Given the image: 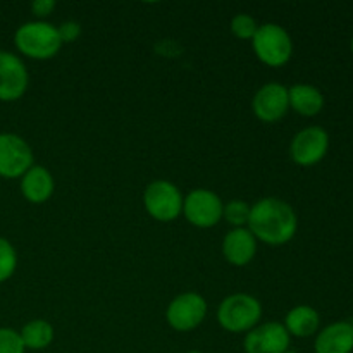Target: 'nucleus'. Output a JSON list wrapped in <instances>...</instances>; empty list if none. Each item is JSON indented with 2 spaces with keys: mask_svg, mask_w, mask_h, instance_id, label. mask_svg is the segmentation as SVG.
Wrapping results in <instances>:
<instances>
[{
  "mask_svg": "<svg viewBox=\"0 0 353 353\" xmlns=\"http://www.w3.org/2000/svg\"><path fill=\"white\" fill-rule=\"evenodd\" d=\"M247 228L259 243L281 247L295 238L299 217L288 202L276 196H265L250 205Z\"/></svg>",
  "mask_w": 353,
  "mask_h": 353,
  "instance_id": "f257e3e1",
  "label": "nucleus"
},
{
  "mask_svg": "<svg viewBox=\"0 0 353 353\" xmlns=\"http://www.w3.org/2000/svg\"><path fill=\"white\" fill-rule=\"evenodd\" d=\"M14 45L21 55L33 61H50L61 52L57 26L47 21H28L14 33Z\"/></svg>",
  "mask_w": 353,
  "mask_h": 353,
  "instance_id": "f03ea898",
  "label": "nucleus"
},
{
  "mask_svg": "<svg viewBox=\"0 0 353 353\" xmlns=\"http://www.w3.org/2000/svg\"><path fill=\"white\" fill-rule=\"evenodd\" d=\"M261 300L248 293L228 295L217 307V323L228 333L247 334L261 324Z\"/></svg>",
  "mask_w": 353,
  "mask_h": 353,
  "instance_id": "7ed1b4c3",
  "label": "nucleus"
},
{
  "mask_svg": "<svg viewBox=\"0 0 353 353\" xmlns=\"http://www.w3.org/2000/svg\"><path fill=\"white\" fill-rule=\"evenodd\" d=\"M252 48L259 61L268 68H283L293 57V40L288 31L276 23L259 24Z\"/></svg>",
  "mask_w": 353,
  "mask_h": 353,
  "instance_id": "20e7f679",
  "label": "nucleus"
},
{
  "mask_svg": "<svg viewBox=\"0 0 353 353\" xmlns=\"http://www.w3.org/2000/svg\"><path fill=\"white\" fill-rule=\"evenodd\" d=\"M141 200L148 216L159 223H172L183 214L185 196L169 179H154L148 183Z\"/></svg>",
  "mask_w": 353,
  "mask_h": 353,
  "instance_id": "39448f33",
  "label": "nucleus"
},
{
  "mask_svg": "<svg viewBox=\"0 0 353 353\" xmlns=\"http://www.w3.org/2000/svg\"><path fill=\"white\" fill-rule=\"evenodd\" d=\"M209 303L200 293L186 292L174 296L165 309V321L169 327L178 333L195 331L205 321Z\"/></svg>",
  "mask_w": 353,
  "mask_h": 353,
  "instance_id": "423d86ee",
  "label": "nucleus"
},
{
  "mask_svg": "<svg viewBox=\"0 0 353 353\" xmlns=\"http://www.w3.org/2000/svg\"><path fill=\"white\" fill-rule=\"evenodd\" d=\"M224 202L216 192L195 188L183 200V216L199 230H210L223 221Z\"/></svg>",
  "mask_w": 353,
  "mask_h": 353,
  "instance_id": "0eeeda50",
  "label": "nucleus"
},
{
  "mask_svg": "<svg viewBox=\"0 0 353 353\" xmlns=\"http://www.w3.org/2000/svg\"><path fill=\"white\" fill-rule=\"evenodd\" d=\"M34 165L33 148L16 133H0V178L21 179Z\"/></svg>",
  "mask_w": 353,
  "mask_h": 353,
  "instance_id": "6e6552de",
  "label": "nucleus"
},
{
  "mask_svg": "<svg viewBox=\"0 0 353 353\" xmlns=\"http://www.w3.org/2000/svg\"><path fill=\"white\" fill-rule=\"evenodd\" d=\"M330 152V134L321 126H307L293 137L290 157L300 168H314Z\"/></svg>",
  "mask_w": 353,
  "mask_h": 353,
  "instance_id": "1a4fd4ad",
  "label": "nucleus"
},
{
  "mask_svg": "<svg viewBox=\"0 0 353 353\" xmlns=\"http://www.w3.org/2000/svg\"><path fill=\"white\" fill-rule=\"evenodd\" d=\"M30 86V72L19 55L0 50V102L23 99Z\"/></svg>",
  "mask_w": 353,
  "mask_h": 353,
  "instance_id": "9d476101",
  "label": "nucleus"
},
{
  "mask_svg": "<svg viewBox=\"0 0 353 353\" xmlns=\"http://www.w3.org/2000/svg\"><path fill=\"white\" fill-rule=\"evenodd\" d=\"M288 88L283 83L269 81L255 92L252 99V112L262 123H278L288 114Z\"/></svg>",
  "mask_w": 353,
  "mask_h": 353,
  "instance_id": "9b49d317",
  "label": "nucleus"
},
{
  "mask_svg": "<svg viewBox=\"0 0 353 353\" xmlns=\"http://www.w3.org/2000/svg\"><path fill=\"white\" fill-rule=\"evenodd\" d=\"M292 336L283 323H264L245 334V353H285L290 350Z\"/></svg>",
  "mask_w": 353,
  "mask_h": 353,
  "instance_id": "f8f14e48",
  "label": "nucleus"
},
{
  "mask_svg": "<svg viewBox=\"0 0 353 353\" xmlns=\"http://www.w3.org/2000/svg\"><path fill=\"white\" fill-rule=\"evenodd\" d=\"M259 241L248 228H233L223 238V255L234 268H245L257 255Z\"/></svg>",
  "mask_w": 353,
  "mask_h": 353,
  "instance_id": "ddd939ff",
  "label": "nucleus"
},
{
  "mask_svg": "<svg viewBox=\"0 0 353 353\" xmlns=\"http://www.w3.org/2000/svg\"><path fill=\"white\" fill-rule=\"evenodd\" d=\"M316 353H353V323L336 321L317 331L314 340Z\"/></svg>",
  "mask_w": 353,
  "mask_h": 353,
  "instance_id": "4468645a",
  "label": "nucleus"
},
{
  "mask_svg": "<svg viewBox=\"0 0 353 353\" xmlns=\"http://www.w3.org/2000/svg\"><path fill=\"white\" fill-rule=\"evenodd\" d=\"M19 190L24 200L30 203L48 202L55 192V179L45 165L34 164L19 179Z\"/></svg>",
  "mask_w": 353,
  "mask_h": 353,
  "instance_id": "2eb2a0df",
  "label": "nucleus"
},
{
  "mask_svg": "<svg viewBox=\"0 0 353 353\" xmlns=\"http://www.w3.org/2000/svg\"><path fill=\"white\" fill-rule=\"evenodd\" d=\"M290 109L302 117H316L323 112L324 100L323 92L309 83H296L288 88Z\"/></svg>",
  "mask_w": 353,
  "mask_h": 353,
  "instance_id": "dca6fc26",
  "label": "nucleus"
},
{
  "mask_svg": "<svg viewBox=\"0 0 353 353\" xmlns=\"http://www.w3.org/2000/svg\"><path fill=\"white\" fill-rule=\"evenodd\" d=\"M283 326L293 338L316 336L317 331L321 330V316L314 307L296 305L288 310Z\"/></svg>",
  "mask_w": 353,
  "mask_h": 353,
  "instance_id": "f3484780",
  "label": "nucleus"
},
{
  "mask_svg": "<svg viewBox=\"0 0 353 353\" xmlns=\"http://www.w3.org/2000/svg\"><path fill=\"white\" fill-rule=\"evenodd\" d=\"M19 336L26 350L40 352L50 347L55 338V331L48 321L33 319L21 327Z\"/></svg>",
  "mask_w": 353,
  "mask_h": 353,
  "instance_id": "a211bd4d",
  "label": "nucleus"
},
{
  "mask_svg": "<svg viewBox=\"0 0 353 353\" xmlns=\"http://www.w3.org/2000/svg\"><path fill=\"white\" fill-rule=\"evenodd\" d=\"M248 217H250V203L245 200H231L224 203L223 219L231 228H247Z\"/></svg>",
  "mask_w": 353,
  "mask_h": 353,
  "instance_id": "6ab92c4d",
  "label": "nucleus"
},
{
  "mask_svg": "<svg viewBox=\"0 0 353 353\" xmlns=\"http://www.w3.org/2000/svg\"><path fill=\"white\" fill-rule=\"evenodd\" d=\"M17 269V252L7 238L0 236V283L9 281Z\"/></svg>",
  "mask_w": 353,
  "mask_h": 353,
  "instance_id": "aec40b11",
  "label": "nucleus"
},
{
  "mask_svg": "<svg viewBox=\"0 0 353 353\" xmlns=\"http://www.w3.org/2000/svg\"><path fill=\"white\" fill-rule=\"evenodd\" d=\"M230 30L231 33H233V37L238 38V40L252 41V38L255 37V33H257L259 30V23L255 21L254 16L241 12L236 14V16L231 19Z\"/></svg>",
  "mask_w": 353,
  "mask_h": 353,
  "instance_id": "412c9836",
  "label": "nucleus"
},
{
  "mask_svg": "<svg viewBox=\"0 0 353 353\" xmlns=\"http://www.w3.org/2000/svg\"><path fill=\"white\" fill-rule=\"evenodd\" d=\"M0 353H26L19 331L12 327H0Z\"/></svg>",
  "mask_w": 353,
  "mask_h": 353,
  "instance_id": "4be33fe9",
  "label": "nucleus"
},
{
  "mask_svg": "<svg viewBox=\"0 0 353 353\" xmlns=\"http://www.w3.org/2000/svg\"><path fill=\"white\" fill-rule=\"evenodd\" d=\"M59 37H61L62 45L64 43H72V41L78 40L81 37V24L76 23V21H64L57 26Z\"/></svg>",
  "mask_w": 353,
  "mask_h": 353,
  "instance_id": "5701e85b",
  "label": "nucleus"
},
{
  "mask_svg": "<svg viewBox=\"0 0 353 353\" xmlns=\"http://www.w3.org/2000/svg\"><path fill=\"white\" fill-rule=\"evenodd\" d=\"M55 7H57L55 0H34L31 3V14L37 17V21H43L45 17H48L54 12Z\"/></svg>",
  "mask_w": 353,
  "mask_h": 353,
  "instance_id": "b1692460",
  "label": "nucleus"
},
{
  "mask_svg": "<svg viewBox=\"0 0 353 353\" xmlns=\"http://www.w3.org/2000/svg\"><path fill=\"white\" fill-rule=\"evenodd\" d=\"M188 353H202V352H200V350H190Z\"/></svg>",
  "mask_w": 353,
  "mask_h": 353,
  "instance_id": "393cba45",
  "label": "nucleus"
},
{
  "mask_svg": "<svg viewBox=\"0 0 353 353\" xmlns=\"http://www.w3.org/2000/svg\"><path fill=\"white\" fill-rule=\"evenodd\" d=\"M350 48H352V54H353V37H352V41H350Z\"/></svg>",
  "mask_w": 353,
  "mask_h": 353,
  "instance_id": "a878e982",
  "label": "nucleus"
},
{
  "mask_svg": "<svg viewBox=\"0 0 353 353\" xmlns=\"http://www.w3.org/2000/svg\"><path fill=\"white\" fill-rule=\"evenodd\" d=\"M285 353H296V352H293V350H288V352H285Z\"/></svg>",
  "mask_w": 353,
  "mask_h": 353,
  "instance_id": "bb28decb",
  "label": "nucleus"
}]
</instances>
